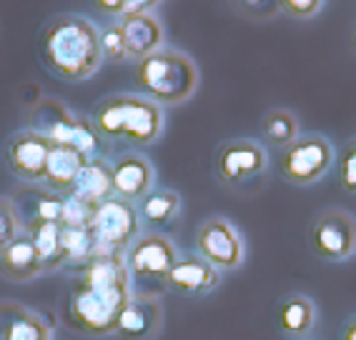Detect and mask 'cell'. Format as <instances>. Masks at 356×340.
Listing matches in <instances>:
<instances>
[{"label":"cell","instance_id":"7402d4cb","mask_svg":"<svg viewBox=\"0 0 356 340\" xmlns=\"http://www.w3.org/2000/svg\"><path fill=\"white\" fill-rule=\"evenodd\" d=\"M181 213V196L176 190L168 188H153L143 201L138 203V218L140 226L151 228L159 233V228L171 226Z\"/></svg>","mask_w":356,"mask_h":340},{"label":"cell","instance_id":"603a6c76","mask_svg":"<svg viewBox=\"0 0 356 340\" xmlns=\"http://www.w3.org/2000/svg\"><path fill=\"white\" fill-rule=\"evenodd\" d=\"M18 210V218L23 226L28 223H58L60 226V213H63V196L53 190H33L28 201L23 196L10 198Z\"/></svg>","mask_w":356,"mask_h":340},{"label":"cell","instance_id":"30bf717a","mask_svg":"<svg viewBox=\"0 0 356 340\" xmlns=\"http://www.w3.org/2000/svg\"><path fill=\"white\" fill-rule=\"evenodd\" d=\"M268 168V153L259 140H226L213 153V173L226 188H241L243 183L261 178Z\"/></svg>","mask_w":356,"mask_h":340},{"label":"cell","instance_id":"9a60e30c","mask_svg":"<svg viewBox=\"0 0 356 340\" xmlns=\"http://www.w3.org/2000/svg\"><path fill=\"white\" fill-rule=\"evenodd\" d=\"M221 285V271H216L206 258H201L198 253H188L181 255L178 263L173 265L171 275H168V290L178 293V296H209Z\"/></svg>","mask_w":356,"mask_h":340},{"label":"cell","instance_id":"cb8c5ba5","mask_svg":"<svg viewBox=\"0 0 356 340\" xmlns=\"http://www.w3.org/2000/svg\"><path fill=\"white\" fill-rule=\"evenodd\" d=\"M28 238L38 253L43 273L63 271V250H60V226L58 223H28L23 226Z\"/></svg>","mask_w":356,"mask_h":340},{"label":"cell","instance_id":"f546056e","mask_svg":"<svg viewBox=\"0 0 356 340\" xmlns=\"http://www.w3.org/2000/svg\"><path fill=\"white\" fill-rule=\"evenodd\" d=\"M339 185L341 190L356 196V138L346 140L339 151Z\"/></svg>","mask_w":356,"mask_h":340},{"label":"cell","instance_id":"d4e9b609","mask_svg":"<svg viewBox=\"0 0 356 340\" xmlns=\"http://www.w3.org/2000/svg\"><path fill=\"white\" fill-rule=\"evenodd\" d=\"M60 250H63V268L81 271L88 258L96 253V243L90 228H63L60 226Z\"/></svg>","mask_w":356,"mask_h":340},{"label":"cell","instance_id":"52a82bcc","mask_svg":"<svg viewBox=\"0 0 356 340\" xmlns=\"http://www.w3.org/2000/svg\"><path fill=\"white\" fill-rule=\"evenodd\" d=\"M337 163V151L324 135H299L291 145L281 148L279 173L291 185H314Z\"/></svg>","mask_w":356,"mask_h":340},{"label":"cell","instance_id":"d590c367","mask_svg":"<svg viewBox=\"0 0 356 340\" xmlns=\"http://www.w3.org/2000/svg\"><path fill=\"white\" fill-rule=\"evenodd\" d=\"M351 48H354V53H356V28H354V33H351Z\"/></svg>","mask_w":356,"mask_h":340},{"label":"cell","instance_id":"4316f807","mask_svg":"<svg viewBox=\"0 0 356 340\" xmlns=\"http://www.w3.org/2000/svg\"><path fill=\"white\" fill-rule=\"evenodd\" d=\"M96 215V205L86 203L81 198L65 193L63 196V213H60V226L63 228H90Z\"/></svg>","mask_w":356,"mask_h":340},{"label":"cell","instance_id":"d6a6232c","mask_svg":"<svg viewBox=\"0 0 356 340\" xmlns=\"http://www.w3.org/2000/svg\"><path fill=\"white\" fill-rule=\"evenodd\" d=\"M93 6H96L98 13L121 18L123 10H126V6H128V0H93Z\"/></svg>","mask_w":356,"mask_h":340},{"label":"cell","instance_id":"2e32d148","mask_svg":"<svg viewBox=\"0 0 356 340\" xmlns=\"http://www.w3.org/2000/svg\"><path fill=\"white\" fill-rule=\"evenodd\" d=\"M0 340H53V328L23 303L0 300Z\"/></svg>","mask_w":356,"mask_h":340},{"label":"cell","instance_id":"7a4b0ae2","mask_svg":"<svg viewBox=\"0 0 356 340\" xmlns=\"http://www.w3.org/2000/svg\"><path fill=\"white\" fill-rule=\"evenodd\" d=\"M40 63L65 83H83L103 65L101 31L83 15H56L38 35Z\"/></svg>","mask_w":356,"mask_h":340},{"label":"cell","instance_id":"e575fe53","mask_svg":"<svg viewBox=\"0 0 356 340\" xmlns=\"http://www.w3.org/2000/svg\"><path fill=\"white\" fill-rule=\"evenodd\" d=\"M341 340H356V315L354 318H349L346 321V325H343V335Z\"/></svg>","mask_w":356,"mask_h":340},{"label":"cell","instance_id":"5bb4252c","mask_svg":"<svg viewBox=\"0 0 356 340\" xmlns=\"http://www.w3.org/2000/svg\"><path fill=\"white\" fill-rule=\"evenodd\" d=\"M163 303L161 298L134 296L118 318L115 335L121 340H156L163 333Z\"/></svg>","mask_w":356,"mask_h":340},{"label":"cell","instance_id":"f1b7e54d","mask_svg":"<svg viewBox=\"0 0 356 340\" xmlns=\"http://www.w3.org/2000/svg\"><path fill=\"white\" fill-rule=\"evenodd\" d=\"M20 233H23V223H20L13 201L0 198V253L6 250Z\"/></svg>","mask_w":356,"mask_h":340},{"label":"cell","instance_id":"7c38bea8","mask_svg":"<svg viewBox=\"0 0 356 340\" xmlns=\"http://www.w3.org/2000/svg\"><path fill=\"white\" fill-rule=\"evenodd\" d=\"M53 151V140L43 133L23 128L13 133L6 143V163L18 180L23 183H43L45 165Z\"/></svg>","mask_w":356,"mask_h":340},{"label":"cell","instance_id":"6da1fadb","mask_svg":"<svg viewBox=\"0 0 356 340\" xmlns=\"http://www.w3.org/2000/svg\"><path fill=\"white\" fill-rule=\"evenodd\" d=\"M134 298L126 253L96 250L78 271V283L68 298L70 325L93 338L118 330V318Z\"/></svg>","mask_w":356,"mask_h":340},{"label":"cell","instance_id":"44dd1931","mask_svg":"<svg viewBox=\"0 0 356 340\" xmlns=\"http://www.w3.org/2000/svg\"><path fill=\"white\" fill-rule=\"evenodd\" d=\"M316 303L304 293H291L279 305V328L293 340H301L312 333L314 325H316Z\"/></svg>","mask_w":356,"mask_h":340},{"label":"cell","instance_id":"e0dca14e","mask_svg":"<svg viewBox=\"0 0 356 340\" xmlns=\"http://www.w3.org/2000/svg\"><path fill=\"white\" fill-rule=\"evenodd\" d=\"M123 28V38H126V53L128 60H143V58L153 56L156 51L163 48L165 33L161 20L153 13L143 15H121L118 18Z\"/></svg>","mask_w":356,"mask_h":340},{"label":"cell","instance_id":"8fae6325","mask_svg":"<svg viewBox=\"0 0 356 340\" xmlns=\"http://www.w3.org/2000/svg\"><path fill=\"white\" fill-rule=\"evenodd\" d=\"M196 253L221 273L238 271L246 260V243L234 223L216 215L198 226Z\"/></svg>","mask_w":356,"mask_h":340},{"label":"cell","instance_id":"5b68a950","mask_svg":"<svg viewBox=\"0 0 356 340\" xmlns=\"http://www.w3.org/2000/svg\"><path fill=\"white\" fill-rule=\"evenodd\" d=\"M178 258V248L168 235L156 230L140 233L126 250V268L134 296L163 298L168 290V275Z\"/></svg>","mask_w":356,"mask_h":340},{"label":"cell","instance_id":"8992f818","mask_svg":"<svg viewBox=\"0 0 356 340\" xmlns=\"http://www.w3.org/2000/svg\"><path fill=\"white\" fill-rule=\"evenodd\" d=\"M33 118H35V126H31L33 130L43 133L45 138H51L56 145H70L86 158H98L101 135H98L90 115H76L60 101L45 98L33 108Z\"/></svg>","mask_w":356,"mask_h":340},{"label":"cell","instance_id":"836d02e7","mask_svg":"<svg viewBox=\"0 0 356 340\" xmlns=\"http://www.w3.org/2000/svg\"><path fill=\"white\" fill-rule=\"evenodd\" d=\"M161 0H128L126 10L123 15H143V13H151L153 8L159 6Z\"/></svg>","mask_w":356,"mask_h":340},{"label":"cell","instance_id":"1f68e13d","mask_svg":"<svg viewBox=\"0 0 356 340\" xmlns=\"http://www.w3.org/2000/svg\"><path fill=\"white\" fill-rule=\"evenodd\" d=\"M234 6L238 8V13L246 15V18L266 20L274 13H279V3H276V0H234Z\"/></svg>","mask_w":356,"mask_h":340},{"label":"cell","instance_id":"ba28073f","mask_svg":"<svg viewBox=\"0 0 356 340\" xmlns=\"http://www.w3.org/2000/svg\"><path fill=\"white\" fill-rule=\"evenodd\" d=\"M140 233H143V226H140L136 203L113 196L96 205V215L90 223L96 250L126 253Z\"/></svg>","mask_w":356,"mask_h":340},{"label":"cell","instance_id":"ffe728a7","mask_svg":"<svg viewBox=\"0 0 356 340\" xmlns=\"http://www.w3.org/2000/svg\"><path fill=\"white\" fill-rule=\"evenodd\" d=\"M70 196L81 198L86 203H93V205L113 198V176H111L108 160H103L101 155L90 158L78 173L76 183L70 188Z\"/></svg>","mask_w":356,"mask_h":340},{"label":"cell","instance_id":"83f0119b","mask_svg":"<svg viewBox=\"0 0 356 340\" xmlns=\"http://www.w3.org/2000/svg\"><path fill=\"white\" fill-rule=\"evenodd\" d=\"M101 53H103V60H108V63H123V60H128L126 38H123V28L118 20L101 28Z\"/></svg>","mask_w":356,"mask_h":340},{"label":"cell","instance_id":"277c9868","mask_svg":"<svg viewBox=\"0 0 356 340\" xmlns=\"http://www.w3.org/2000/svg\"><path fill=\"white\" fill-rule=\"evenodd\" d=\"M136 85L148 101L165 105H184L201 85V70L191 56L173 48H161L136 63Z\"/></svg>","mask_w":356,"mask_h":340},{"label":"cell","instance_id":"4dcf8cb0","mask_svg":"<svg viewBox=\"0 0 356 340\" xmlns=\"http://www.w3.org/2000/svg\"><path fill=\"white\" fill-rule=\"evenodd\" d=\"M279 3V10L284 15L293 20H309L314 15H318L324 0H276Z\"/></svg>","mask_w":356,"mask_h":340},{"label":"cell","instance_id":"9c48e42d","mask_svg":"<svg viewBox=\"0 0 356 340\" xmlns=\"http://www.w3.org/2000/svg\"><path fill=\"white\" fill-rule=\"evenodd\" d=\"M309 248L326 263H343L356 255V218L343 208L318 213L309 226Z\"/></svg>","mask_w":356,"mask_h":340},{"label":"cell","instance_id":"ac0fdd59","mask_svg":"<svg viewBox=\"0 0 356 340\" xmlns=\"http://www.w3.org/2000/svg\"><path fill=\"white\" fill-rule=\"evenodd\" d=\"M40 275H45L43 265H40L33 240L23 230L6 250L0 253V278H6L8 283H33Z\"/></svg>","mask_w":356,"mask_h":340},{"label":"cell","instance_id":"484cf974","mask_svg":"<svg viewBox=\"0 0 356 340\" xmlns=\"http://www.w3.org/2000/svg\"><path fill=\"white\" fill-rule=\"evenodd\" d=\"M261 130H264V138L274 148H286V145H291L301 135L299 118L291 110H286V108L268 110L264 115V120H261Z\"/></svg>","mask_w":356,"mask_h":340},{"label":"cell","instance_id":"3957f363","mask_svg":"<svg viewBox=\"0 0 356 340\" xmlns=\"http://www.w3.org/2000/svg\"><path fill=\"white\" fill-rule=\"evenodd\" d=\"M90 120L106 140H126L131 145H151L163 135L165 115L159 103L146 95L115 93L96 103Z\"/></svg>","mask_w":356,"mask_h":340},{"label":"cell","instance_id":"4fadbf2b","mask_svg":"<svg viewBox=\"0 0 356 340\" xmlns=\"http://www.w3.org/2000/svg\"><path fill=\"white\" fill-rule=\"evenodd\" d=\"M113 196L138 205L156 185V170L151 160L140 153H123L111 163Z\"/></svg>","mask_w":356,"mask_h":340},{"label":"cell","instance_id":"d6986e66","mask_svg":"<svg viewBox=\"0 0 356 340\" xmlns=\"http://www.w3.org/2000/svg\"><path fill=\"white\" fill-rule=\"evenodd\" d=\"M90 158H86L81 151L70 148V145H56L53 143L51 158H48V165H45V178H43V188L53 190V193H70L73 183H76L78 173L83 170V165L88 163Z\"/></svg>","mask_w":356,"mask_h":340}]
</instances>
